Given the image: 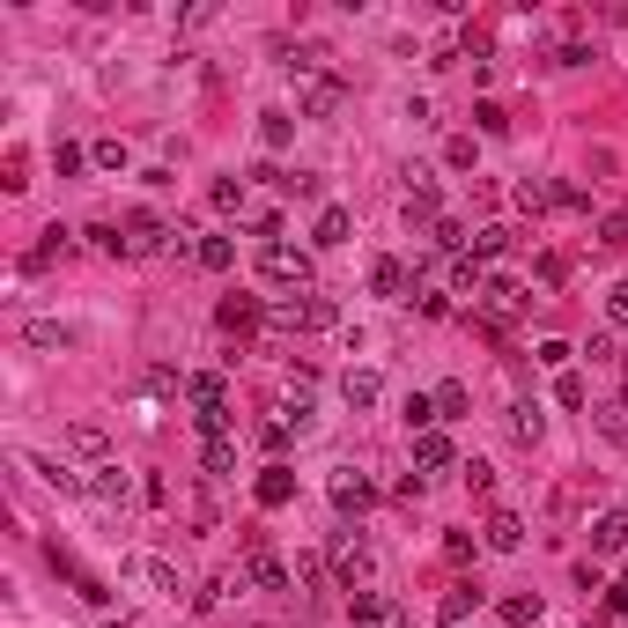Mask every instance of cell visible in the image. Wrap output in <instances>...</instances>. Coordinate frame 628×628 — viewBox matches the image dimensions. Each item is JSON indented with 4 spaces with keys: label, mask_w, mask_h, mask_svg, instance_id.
I'll use <instances>...</instances> for the list:
<instances>
[{
    "label": "cell",
    "mask_w": 628,
    "mask_h": 628,
    "mask_svg": "<svg viewBox=\"0 0 628 628\" xmlns=\"http://www.w3.org/2000/svg\"><path fill=\"white\" fill-rule=\"evenodd\" d=\"M274 326H281V333H326V326H340V311H333V296L296 289V296L274 303Z\"/></svg>",
    "instance_id": "1"
},
{
    "label": "cell",
    "mask_w": 628,
    "mask_h": 628,
    "mask_svg": "<svg viewBox=\"0 0 628 628\" xmlns=\"http://www.w3.org/2000/svg\"><path fill=\"white\" fill-rule=\"evenodd\" d=\"M340 104H348V82H340V74L318 67V74H303V82H296V111H303V119H333Z\"/></svg>",
    "instance_id": "2"
},
{
    "label": "cell",
    "mask_w": 628,
    "mask_h": 628,
    "mask_svg": "<svg viewBox=\"0 0 628 628\" xmlns=\"http://www.w3.org/2000/svg\"><path fill=\"white\" fill-rule=\"evenodd\" d=\"M259 274L266 281H274V289H311V252H289V244H266V252H259Z\"/></svg>",
    "instance_id": "3"
},
{
    "label": "cell",
    "mask_w": 628,
    "mask_h": 628,
    "mask_svg": "<svg viewBox=\"0 0 628 628\" xmlns=\"http://www.w3.org/2000/svg\"><path fill=\"white\" fill-rule=\"evenodd\" d=\"M333 577H340V592H363V577H370V540L363 532H340L333 540Z\"/></svg>",
    "instance_id": "4"
},
{
    "label": "cell",
    "mask_w": 628,
    "mask_h": 628,
    "mask_svg": "<svg viewBox=\"0 0 628 628\" xmlns=\"http://www.w3.org/2000/svg\"><path fill=\"white\" fill-rule=\"evenodd\" d=\"M126 244L133 252H178V230H170L163 215H148V207H133L126 215Z\"/></svg>",
    "instance_id": "5"
},
{
    "label": "cell",
    "mask_w": 628,
    "mask_h": 628,
    "mask_svg": "<svg viewBox=\"0 0 628 628\" xmlns=\"http://www.w3.org/2000/svg\"><path fill=\"white\" fill-rule=\"evenodd\" d=\"M326 496H333V510H340V518H363V510L377 503V488H370V473H355V466H340V473H333V488H326Z\"/></svg>",
    "instance_id": "6"
},
{
    "label": "cell",
    "mask_w": 628,
    "mask_h": 628,
    "mask_svg": "<svg viewBox=\"0 0 628 628\" xmlns=\"http://www.w3.org/2000/svg\"><path fill=\"white\" fill-rule=\"evenodd\" d=\"M82 496H89V503H104V510H126L133 481H126V473H119V466L104 459V466H89V473H82Z\"/></svg>",
    "instance_id": "7"
},
{
    "label": "cell",
    "mask_w": 628,
    "mask_h": 628,
    "mask_svg": "<svg viewBox=\"0 0 628 628\" xmlns=\"http://www.w3.org/2000/svg\"><path fill=\"white\" fill-rule=\"evenodd\" d=\"M370 289L385 296V303H414V289H422V281L407 274V259H377V266H370Z\"/></svg>",
    "instance_id": "8"
},
{
    "label": "cell",
    "mask_w": 628,
    "mask_h": 628,
    "mask_svg": "<svg viewBox=\"0 0 628 628\" xmlns=\"http://www.w3.org/2000/svg\"><path fill=\"white\" fill-rule=\"evenodd\" d=\"M252 496H259V510H289V503H296V473L274 459V466H266L259 481H252Z\"/></svg>",
    "instance_id": "9"
},
{
    "label": "cell",
    "mask_w": 628,
    "mask_h": 628,
    "mask_svg": "<svg viewBox=\"0 0 628 628\" xmlns=\"http://www.w3.org/2000/svg\"><path fill=\"white\" fill-rule=\"evenodd\" d=\"M348 621H355V628H392L399 606H392L385 592H348Z\"/></svg>",
    "instance_id": "10"
},
{
    "label": "cell",
    "mask_w": 628,
    "mask_h": 628,
    "mask_svg": "<svg viewBox=\"0 0 628 628\" xmlns=\"http://www.w3.org/2000/svg\"><path fill=\"white\" fill-rule=\"evenodd\" d=\"M451 459H459V451H451V436H444V429L414 436V473H422V481H429V473H444Z\"/></svg>",
    "instance_id": "11"
},
{
    "label": "cell",
    "mask_w": 628,
    "mask_h": 628,
    "mask_svg": "<svg viewBox=\"0 0 628 628\" xmlns=\"http://www.w3.org/2000/svg\"><path fill=\"white\" fill-rule=\"evenodd\" d=\"M348 230H355V215H348V207H318L311 244H318V252H333V244H348Z\"/></svg>",
    "instance_id": "12"
},
{
    "label": "cell",
    "mask_w": 628,
    "mask_h": 628,
    "mask_svg": "<svg viewBox=\"0 0 628 628\" xmlns=\"http://www.w3.org/2000/svg\"><path fill=\"white\" fill-rule=\"evenodd\" d=\"M466 614H481V584H451V592L436 599V621H444V628H459Z\"/></svg>",
    "instance_id": "13"
},
{
    "label": "cell",
    "mask_w": 628,
    "mask_h": 628,
    "mask_svg": "<svg viewBox=\"0 0 628 628\" xmlns=\"http://www.w3.org/2000/svg\"><path fill=\"white\" fill-rule=\"evenodd\" d=\"M215 326L244 340V333H252V326H259V296H222V311H215Z\"/></svg>",
    "instance_id": "14"
},
{
    "label": "cell",
    "mask_w": 628,
    "mask_h": 628,
    "mask_svg": "<svg viewBox=\"0 0 628 628\" xmlns=\"http://www.w3.org/2000/svg\"><path fill=\"white\" fill-rule=\"evenodd\" d=\"M23 340H30V348H45V355H67L74 348V326H60V318H30Z\"/></svg>",
    "instance_id": "15"
},
{
    "label": "cell",
    "mask_w": 628,
    "mask_h": 628,
    "mask_svg": "<svg viewBox=\"0 0 628 628\" xmlns=\"http://www.w3.org/2000/svg\"><path fill=\"white\" fill-rule=\"evenodd\" d=\"M592 555H628V510H606L592 525Z\"/></svg>",
    "instance_id": "16"
},
{
    "label": "cell",
    "mask_w": 628,
    "mask_h": 628,
    "mask_svg": "<svg viewBox=\"0 0 628 628\" xmlns=\"http://www.w3.org/2000/svg\"><path fill=\"white\" fill-rule=\"evenodd\" d=\"M488 547H496V555H518L525 547V525H518V510H496V518H488V532H481Z\"/></svg>",
    "instance_id": "17"
},
{
    "label": "cell",
    "mask_w": 628,
    "mask_h": 628,
    "mask_svg": "<svg viewBox=\"0 0 628 628\" xmlns=\"http://www.w3.org/2000/svg\"><path fill=\"white\" fill-rule=\"evenodd\" d=\"M185 399H193V414H207V407H230V385H222L215 370H200V377H185Z\"/></svg>",
    "instance_id": "18"
},
{
    "label": "cell",
    "mask_w": 628,
    "mask_h": 628,
    "mask_svg": "<svg viewBox=\"0 0 628 628\" xmlns=\"http://www.w3.org/2000/svg\"><path fill=\"white\" fill-rule=\"evenodd\" d=\"M340 399H348V407H377V399H385V377L377 370H348L340 377Z\"/></svg>",
    "instance_id": "19"
},
{
    "label": "cell",
    "mask_w": 628,
    "mask_h": 628,
    "mask_svg": "<svg viewBox=\"0 0 628 628\" xmlns=\"http://www.w3.org/2000/svg\"><path fill=\"white\" fill-rule=\"evenodd\" d=\"M496 614H503V628H540L547 606H540V592H510V599L496 606Z\"/></svg>",
    "instance_id": "20"
},
{
    "label": "cell",
    "mask_w": 628,
    "mask_h": 628,
    "mask_svg": "<svg viewBox=\"0 0 628 628\" xmlns=\"http://www.w3.org/2000/svg\"><path fill=\"white\" fill-rule=\"evenodd\" d=\"M193 259L207 266V274H230V266H237V244H230V237H200Z\"/></svg>",
    "instance_id": "21"
},
{
    "label": "cell",
    "mask_w": 628,
    "mask_h": 628,
    "mask_svg": "<svg viewBox=\"0 0 628 628\" xmlns=\"http://www.w3.org/2000/svg\"><path fill=\"white\" fill-rule=\"evenodd\" d=\"M510 429H518V444H540V399H518V407H510Z\"/></svg>",
    "instance_id": "22"
},
{
    "label": "cell",
    "mask_w": 628,
    "mask_h": 628,
    "mask_svg": "<svg viewBox=\"0 0 628 628\" xmlns=\"http://www.w3.org/2000/svg\"><path fill=\"white\" fill-rule=\"evenodd\" d=\"M200 466L215 473V481H222V473H237V444H230V436H215V444H200Z\"/></svg>",
    "instance_id": "23"
},
{
    "label": "cell",
    "mask_w": 628,
    "mask_h": 628,
    "mask_svg": "<svg viewBox=\"0 0 628 628\" xmlns=\"http://www.w3.org/2000/svg\"><path fill=\"white\" fill-rule=\"evenodd\" d=\"M399 215H407V222H429V230H436V222H444V215H436V185H414Z\"/></svg>",
    "instance_id": "24"
},
{
    "label": "cell",
    "mask_w": 628,
    "mask_h": 628,
    "mask_svg": "<svg viewBox=\"0 0 628 628\" xmlns=\"http://www.w3.org/2000/svg\"><path fill=\"white\" fill-rule=\"evenodd\" d=\"M289 133H296V119H289V111H266V119H259V141L274 148V156L289 148Z\"/></svg>",
    "instance_id": "25"
},
{
    "label": "cell",
    "mask_w": 628,
    "mask_h": 628,
    "mask_svg": "<svg viewBox=\"0 0 628 628\" xmlns=\"http://www.w3.org/2000/svg\"><path fill=\"white\" fill-rule=\"evenodd\" d=\"M429 237H436V252H459V259H466V244H473L459 215H444V222H436V230H429Z\"/></svg>",
    "instance_id": "26"
},
{
    "label": "cell",
    "mask_w": 628,
    "mask_h": 628,
    "mask_svg": "<svg viewBox=\"0 0 628 628\" xmlns=\"http://www.w3.org/2000/svg\"><path fill=\"white\" fill-rule=\"evenodd\" d=\"M67 444L82 451V459H97V466H104V429H97V422H74V429H67Z\"/></svg>",
    "instance_id": "27"
},
{
    "label": "cell",
    "mask_w": 628,
    "mask_h": 628,
    "mask_svg": "<svg viewBox=\"0 0 628 628\" xmlns=\"http://www.w3.org/2000/svg\"><path fill=\"white\" fill-rule=\"evenodd\" d=\"M141 577H148V584H156V592H170V599H178V592H185V584H178V569H170L163 555H141Z\"/></svg>",
    "instance_id": "28"
},
{
    "label": "cell",
    "mask_w": 628,
    "mask_h": 628,
    "mask_svg": "<svg viewBox=\"0 0 628 628\" xmlns=\"http://www.w3.org/2000/svg\"><path fill=\"white\" fill-rule=\"evenodd\" d=\"M503 252H510V230H503V222H488V230L473 237V259L488 266V259H503Z\"/></svg>",
    "instance_id": "29"
},
{
    "label": "cell",
    "mask_w": 628,
    "mask_h": 628,
    "mask_svg": "<svg viewBox=\"0 0 628 628\" xmlns=\"http://www.w3.org/2000/svg\"><path fill=\"white\" fill-rule=\"evenodd\" d=\"M82 237H89V244H97V252H104V259H126V252H133V244H126L119 230H111V222H89V230H82Z\"/></svg>",
    "instance_id": "30"
},
{
    "label": "cell",
    "mask_w": 628,
    "mask_h": 628,
    "mask_svg": "<svg viewBox=\"0 0 628 628\" xmlns=\"http://www.w3.org/2000/svg\"><path fill=\"white\" fill-rule=\"evenodd\" d=\"M429 399H436V422H459L466 414V385H436Z\"/></svg>",
    "instance_id": "31"
},
{
    "label": "cell",
    "mask_w": 628,
    "mask_h": 628,
    "mask_svg": "<svg viewBox=\"0 0 628 628\" xmlns=\"http://www.w3.org/2000/svg\"><path fill=\"white\" fill-rule=\"evenodd\" d=\"M399 422H407L414 436H429V429H436V399H422V392H414V399H407V414H399Z\"/></svg>",
    "instance_id": "32"
},
{
    "label": "cell",
    "mask_w": 628,
    "mask_h": 628,
    "mask_svg": "<svg viewBox=\"0 0 628 628\" xmlns=\"http://www.w3.org/2000/svg\"><path fill=\"white\" fill-rule=\"evenodd\" d=\"M222 207V215H244V178H215V193H207Z\"/></svg>",
    "instance_id": "33"
},
{
    "label": "cell",
    "mask_w": 628,
    "mask_h": 628,
    "mask_svg": "<svg viewBox=\"0 0 628 628\" xmlns=\"http://www.w3.org/2000/svg\"><path fill=\"white\" fill-rule=\"evenodd\" d=\"M599 414V436L606 444H628V407H592Z\"/></svg>",
    "instance_id": "34"
},
{
    "label": "cell",
    "mask_w": 628,
    "mask_h": 628,
    "mask_svg": "<svg viewBox=\"0 0 628 628\" xmlns=\"http://www.w3.org/2000/svg\"><path fill=\"white\" fill-rule=\"evenodd\" d=\"M67 584H74V592H82L89 606H111V584H104V577H89V569H74Z\"/></svg>",
    "instance_id": "35"
},
{
    "label": "cell",
    "mask_w": 628,
    "mask_h": 628,
    "mask_svg": "<svg viewBox=\"0 0 628 628\" xmlns=\"http://www.w3.org/2000/svg\"><path fill=\"white\" fill-rule=\"evenodd\" d=\"M67 252H74V244H67V230H45V244L30 252V266H52V259H67Z\"/></svg>",
    "instance_id": "36"
},
{
    "label": "cell",
    "mask_w": 628,
    "mask_h": 628,
    "mask_svg": "<svg viewBox=\"0 0 628 628\" xmlns=\"http://www.w3.org/2000/svg\"><path fill=\"white\" fill-rule=\"evenodd\" d=\"M89 163H97V170H126L133 156H126V141H97V148H89Z\"/></svg>",
    "instance_id": "37"
},
{
    "label": "cell",
    "mask_w": 628,
    "mask_h": 628,
    "mask_svg": "<svg viewBox=\"0 0 628 628\" xmlns=\"http://www.w3.org/2000/svg\"><path fill=\"white\" fill-rule=\"evenodd\" d=\"M584 355H592V363H628V355H621V340H614V333H592V340H584Z\"/></svg>",
    "instance_id": "38"
},
{
    "label": "cell",
    "mask_w": 628,
    "mask_h": 628,
    "mask_svg": "<svg viewBox=\"0 0 628 628\" xmlns=\"http://www.w3.org/2000/svg\"><path fill=\"white\" fill-rule=\"evenodd\" d=\"M289 436H296V429H289V414H274V422H259V444H266V451H289Z\"/></svg>",
    "instance_id": "39"
},
{
    "label": "cell",
    "mask_w": 628,
    "mask_h": 628,
    "mask_svg": "<svg viewBox=\"0 0 628 628\" xmlns=\"http://www.w3.org/2000/svg\"><path fill=\"white\" fill-rule=\"evenodd\" d=\"M518 207H532V215H540V207H555V185H540V178H525V185H518Z\"/></svg>",
    "instance_id": "40"
},
{
    "label": "cell",
    "mask_w": 628,
    "mask_h": 628,
    "mask_svg": "<svg viewBox=\"0 0 628 628\" xmlns=\"http://www.w3.org/2000/svg\"><path fill=\"white\" fill-rule=\"evenodd\" d=\"M82 163H89V148H74V141H60V148H52V170H60V178H74Z\"/></svg>",
    "instance_id": "41"
},
{
    "label": "cell",
    "mask_w": 628,
    "mask_h": 628,
    "mask_svg": "<svg viewBox=\"0 0 628 628\" xmlns=\"http://www.w3.org/2000/svg\"><path fill=\"white\" fill-rule=\"evenodd\" d=\"M473 126L481 133H510V111L503 104H473Z\"/></svg>",
    "instance_id": "42"
},
{
    "label": "cell",
    "mask_w": 628,
    "mask_h": 628,
    "mask_svg": "<svg viewBox=\"0 0 628 628\" xmlns=\"http://www.w3.org/2000/svg\"><path fill=\"white\" fill-rule=\"evenodd\" d=\"M414 311L422 318H451V296L444 289H414Z\"/></svg>",
    "instance_id": "43"
},
{
    "label": "cell",
    "mask_w": 628,
    "mask_h": 628,
    "mask_svg": "<svg viewBox=\"0 0 628 628\" xmlns=\"http://www.w3.org/2000/svg\"><path fill=\"white\" fill-rule=\"evenodd\" d=\"M569 355H577V348H569V340H540V363H547V370H555V377L569 370Z\"/></svg>",
    "instance_id": "44"
},
{
    "label": "cell",
    "mask_w": 628,
    "mask_h": 628,
    "mask_svg": "<svg viewBox=\"0 0 628 628\" xmlns=\"http://www.w3.org/2000/svg\"><path fill=\"white\" fill-rule=\"evenodd\" d=\"M555 399H562V407H584V377L562 370V377H555Z\"/></svg>",
    "instance_id": "45"
},
{
    "label": "cell",
    "mask_w": 628,
    "mask_h": 628,
    "mask_svg": "<svg viewBox=\"0 0 628 628\" xmlns=\"http://www.w3.org/2000/svg\"><path fill=\"white\" fill-rule=\"evenodd\" d=\"M281 193H296V200H318V170H296V178H281Z\"/></svg>",
    "instance_id": "46"
},
{
    "label": "cell",
    "mask_w": 628,
    "mask_h": 628,
    "mask_svg": "<svg viewBox=\"0 0 628 628\" xmlns=\"http://www.w3.org/2000/svg\"><path fill=\"white\" fill-rule=\"evenodd\" d=\"M466 488H473V496H488V488H496V466L473 459V466H466Z\"/></svg>",
    "instance_id": "47"
},
{
    "label": "cell",
    "mask_w": 628,
    "mask_h": 628,
    "mask_svg": "<svg viewBox=\"0 0 628 628\" xmlns=\"http://www.w3.org/2000/svg\"><path fill=\"white\" fill-rule=\"evenodd\" d=\"M444 163H451V170H473V133H459V141L444 148Z\"/></svg>",
    "instance_id": "48"
},
{
    "label": "cell",
    "mask_w": 628,
    "mask_h": 628,
    "mask_svg": "<svg viewBox=\"0 0 628 628\" xmlns=\"http://www.w3.org/2000/svg\"><path fill=\"white\" fill-rule=\"evenodd\" d=\"M444 555L451 562H473V532H444Z\"/></svg>",
    "instance_id": "49"
},
{
    "label": "cell",
    "mask_w": 628,
    "mask_h": 628,
    "mask_svg": "<svg viewBox=\"0 0 628 628\" xmlns=\"http://www.w3.org/2000/svg\"><path fill=\"white\" fill-rule=\"evenodd\" d=\"M606 311H614V326H628V281H614V289H606Z\"/></svg>",
    "instance_id": "50"
},
{
    "label": "cell",
    "mask_w": 628,
    "mask_h": 628,
    "mask_svg": "<svg viewBox=\"0 0 628 628\" xmlns=\"http://www.w3.org/2000/svg\"><path fill=\"white\" fill-rule=\"evenodd\" d=\"M606 614H628V577H621V584H606Z\"/></svg>",
    "instance_id": "51"
},
{
    "label": "cell",
    "mask_w": 628,
    "mask_h": 628,
    "mask_svg": "<svg viewBox=\"0 0 628 628\" xmlns=\"http://www.w3.org/2000/svg\"><path fill=\"white\" fill-rule=\"evenodd\" d=\"M606 244H621V252H628V215H606Z\"/></svg>",
    "instance_id": "52"
},
{
    "label": "cell",
    "mask_w": 628,
    "mask_h": 628,
    "mask_svg": "<svg viewBox=\"0 0 628 628\" xmlns=\"http://www.w3.org/2000/svg\"><path fill=\"white\" fill-rule=\"evenodd\" d=\"M104 628H133V621H126V614H119V621H104Z\"/></svg>",
    "instance_id": "53"
},
{
    "label": "cell",
    "mask_w": 628,
    "mask_h": 628,
    "mask_svg": "<svg viewBox=\"0 0 628 628\" xmlns=\"http://www.w3.org/2000/svg\"><path fill=\"white\" fill-rule=\"evenodd\" d=\"M621 407H628V399H621Z\"/></svg>",
    "instance_id": "54"
}]
</instances>
